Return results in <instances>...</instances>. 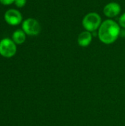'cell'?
<instances>
[{"label":"cell","mask_w":125,"mask_h":126,"mask_svg":"<svg viewBox=\"0 0 125 126\" xmlns=\"http://www.w3.org/2000/svg\"><path fill=\"white\" fill-rule=\"evenodd\" d=\"M121 6L117 2H110L103 8V13L105 16L111 18L117 16L121 12Z\"/></svg>","instance_id":"obj_6"},{"label":"cell","mask_w":125,"mask_h":126,"mask_svg":"<svg viewBox=\"0 0 125 126\" xmlns=\"http://www.w3.org/2000/svg\"><path fill=\"white\" fill-rule=\"evenodd\" d=\"M14 3L16 5V7L21 8L25 6V4L27 3V0H15Z\"/></svg>","instance_id":"obj_9"},{"label":"cell","mask_w":125,"mask_h":126,"mask_svg":"<svg viewBox=\"0 0 125 126\" xmlns=\"http://www.w3.org/2000/svg\"><path fill=\"white\" fill-rule=\"evenodd\" d=\"M12 40L15 42V44H22L26 41V33L22 30H17L13 32Z\"/></svg>","instance_id":"obj_8"},{"label":"cell","mask_w":125,"mask_h":126,"mask_svg":"<svg viewBox=\"0 0 125 126\" xmlns=\"http://www.w3.org/2000/svg\"><path fill=\"white\" fill-rule=\"evenodd\" d=\"M121 34L120 25L112 19L104 21L98 30V37L105 44L114 43Z\"/></svg>","instance_id":"obj_1"},{"label":"cell","mask_w":125,"mask_h":126,"mask_svg":"<svg viewBox=\"0 0 125 126\" xmlns=\"http://www.w3.org/2000/svg\"><path fill=\"white\" fill-rule=\"evenodd\" d=\"M22 30L28 35H38L41 30L40 23L35 18H29L24 20L21 24Z\"/></svg>","instance_id":"obj_4"},{"label":"cell","mask_w":125,"mask_h":126,"mask_svg":"<svg viewBox=\"0 0 125 126\" xmlns=\"http://www.w3.org/2000/svg\"><path fill=\"white\" fill-rule=\"evenodd\" d=\"M16 51V44L12 39L5 38L0 41V55L4 58H10L13 57Z\"/></svg>","instance_id":"obj_3"},{"label":"cell","mask_w":125,"mask_h":126,"mask_svg":"<svg viewBox=\"0 0 125 126\" xmlns=\"http://www.w3.org/2000/svg\"><path fill=\"white\" fill-rule=\"evenodd\" d=\"M119 24L123 28H125V13H123L119 18Z\"/></svg>","instance_id":"obj_10"},{"label":"cell","mask_w":125,"mask_h":126,"mask_svg":"<svg viewBox=\"0 0 125 126\" xmlns=\"http://www.w3.org/2000/svg\"><path fill=\"white\" fill-rule=\"evenodd\" d=\"M4 18L7 24L11 26H17L22 21L21 13L15 9L7 10L4 13Z\"/></svg>","instance_id":"obj_5"},{"label":"cell","mask_w":125,"mask_h":126,"mask_svg":"<svg viewBox=\"0 0 125 126\" xmlns=\"http://www.w3.org/2000/svg\"><path fill=\"white\" fill-rule=\"evenodd\" d=\"M102 18L97 13H89L85 16L83 19V26L85 30L93 32L97 30H99L102 24Z\"/></svg>","instance_id":"obj_2"},{"label":"cell","mask_w":125,"mask_h":126,"mask_svg":"<svg viewBox=\"0 0 125 126\" xmlns=\"http://www.w3.org/2000/svg\"><path fill=\"white\" fill-rule=\"evenodd\" d=\"M92 33L87 30L80 33L77 37V43L82 47H86L89 46L92 41Z\"/></svg>","instance_id":"obj_7"},{"label":"cell","mask_w":125,"mask_h":126,"mask_svg":"<svg viewBox=\"0 0 125 126\" xmlns=\"http://www.w3.org/2000/svg\"><path fill=\"white\" fill-rule=\"evenodd\" d=\"M15 0H0V3L3 5H10L14 3Z\"/></svg>","instance_id":"obj_11"}]
</instances>
